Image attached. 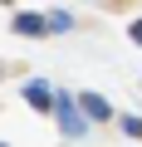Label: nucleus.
Returning <instances> with one entry per match:
<instances>
[{"instance_id":"nucleus-4","label":"nucleus","mask_w":142,"mask_h":147,"mask_svg":"<svg viewBox=\"0 0 142 147\" xmlns=\"http://www.w3.org/2000/svg\"><path fill=\"white\" fill-rule=\"evenodd\" d=\"M44 15H15V34H44Z\"/></svg>"},{"instance_id":"nucleus-3","label":"nucleus","mask_w":142,"mask_h":147,"mask_svg":"<svg viewBox=\"0 0 142 147\" xmlns=\"http://www.w3.org/2000/svg\"><path fill=\"white\" fill-rule=\"evenodd\" d=\"M25 98H30V108H39V113H49V108H54L49 84H30V88H25Z\"/></svg>"},{"instance_id":"nucleus-5","label":"nucleus","mask_w":142,"mask_h":147,"mask_svg":"<svg viewBox=\"0 0 142 147\" xmlns=\"http://www.w3.org/2000/svg\"><path fill=\"white\" fill-rule=\"evenodd\" d=\"M44 25H49V30H69V25H74V20H69L64 10H54V15H44Z\"/></svg>"},{"instance_id":"nucleus-8","label":"nucleus","mask_w":142,"mask_h":147,"mask_svg":"<svg viewBox=\"0 0 142 147\" xmlns=\"http://www.w3.org/2000/svg\"><path fill=\"white\" fill-rule=\"evenodd\" d=\"M0 5H15V0H0Z\"/></svg>"},{"instance_id":"nucleus-1","label":"nucleus","mask_w":142,"mask_h":147,"mask_svg":"<svg viewBox=\"0 0 142 147\" xmlns=\"http://www.w3.org/2000/svg\"><path fill=\"white\" fill-rule=\"evenodd\" d=\"M54 108H59V127H64L69 137H83V127H88V118H83V108H79V98H69V93H54Z\"/></svg>"},{"instance_id":"nucleus-2","label":"nucleus","mask_w":142,"mask_h":147,"mask_svg":"<svg viewBox=\"0 0 142 147\" xmlns=\"http://www.w3.org/2000/svg\"><path fill=\"white\" fill-rule=\"evenodd\" d=\"M79 108H83V118H93V123H108V118H113L108 98H98V93H79Z\"/></svg>"},{"instance_id":"nucleus-9","label":"nucleus","mask_w":142,"mask_h":147,"mask_svg":"<svg viewBox=\"0 0 142 147\" xmlns=\"http://www.w3.org/2000/svg\"><path fill=\"white\" fill-rule=\"evenodd\" d=\"M0 147H5V142H0Z\"/></svg>"},{"instance_id":"nucleus-6","label":"nucleus","mask_w":142,"mask_h":147,"mask_svg":"<svg viewBox=\"0 0 142 147\" xmlns=\"http://www.w3.org/2000/svg\"><path fill=\"white\" fill-rule=\"evenodd\" d=\"M122 132L127 137H142V118H122Z\"/></svg>"},{"instance_id":"nucleus-7","label":"nucleus","mask_w":142,"mask_h":147,"mask_svg":"<svg viewBox=\"0 0 142 147\" xmlns=\"http://www.w3.org/2000/svg\"><path fill=\"white\" fill-rule=\"evenodd\" d=\"M132 39H137V44H142V20H132Z\"/></svg>"}]
</instances>
